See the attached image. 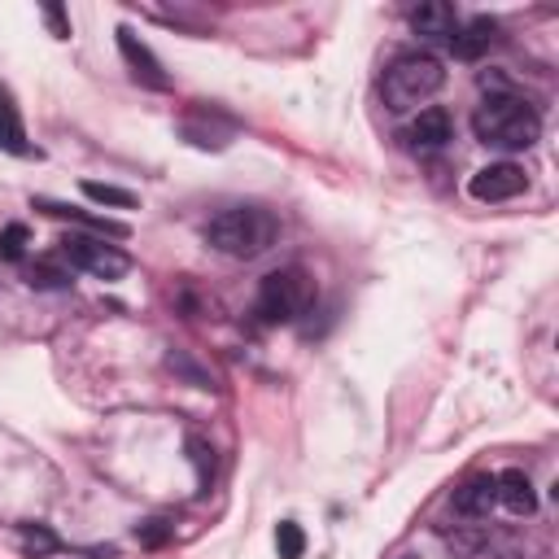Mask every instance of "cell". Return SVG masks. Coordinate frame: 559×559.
Returning <instances> with one entry per match:
<instances>
[{"label": "cell", "instance_id": "obj_20", "mask_svg": "<svg viewBox=\"0 0 559 559\" xmlns=\"http://www.w3.org/2000/svg\"><path fill=\"white\" fill-rule=\"evenodd\" d=\"M31 284H35V288H66V284H70V271L57 266V262H35V266H31Z\"/></svg>", "mask_w": 559, "mask_h": 559}, {"label": "cell", "instance_id": "obj_2", "mask_svg": "<svg viewBox=\"0 0 559 559\" xmlns=\"http://www.w3.org/2000/svg\"><path fill=\"white\" fill-rule=\"evenodd\" d=\"M472 131L489 148H528L542 135V118H537V109L528 100H520L511 92H498V96H485L476 105Z\"/></svg>", "mask_w": 559, "mask_h": 559}, {"label": "cell", "instance_id": "obj_14", "mask_svg": "<svg viewBox=\"0 0 559 559\" xmlns=\"http://www.w3.org/2000/svg\"><path fill=\"white\" fill-rule=\"evenodd\" d=\"M0 148L13 153V157H31L26 127H22V114H17V105H13L9 92H0Z\"/></svg>", "mask_w": 559, "mask_h": 559}, {"label": "cell", "instance_id": "obj_8", "mask_svg": "<svg viewBox=\"0 0 559 559\" xmlns=\"http://www.w3.org/2000/svg\"><path fill=\"white\" fill-rule=\"evenodd\" d=\"M411 31L428 44H450L459 31V13H454V4H441V0L419 4V9H411Z\"/></svg>", "mask_w": 559, "mask_h": 559}, {"label": "cell", "instance_id": "obj_17", "mask_svg": "<svg viewBox=\"0 0 559 559\" xmlns=\"http://www.w3.org/2000/svg\"><path fill=\"white\" fill-rule=\"evenodd\" d=\"M188 454H192V463H197V485H201V493L210 489V476H214V450L201 441V437H188Z\"/></svg>", "mask_w": 559, "mask_h": 559}, {"label": "cell", "instance_id": "obj_6", "mask_svg": "<svg viewBox=\"0 0 559 559\" xmlns=\"http://www.w3.org/2000/svg\"><path fill=\"white\" fill-rule=\"evenodd\" d=\"M118 52H122V61H127V70H131L135 83H144V87H153V92H166V87H170L162 61L148 52V44H144L131 26H118Z\"/></svg>", "mask_w": 559, "mask_h": 559}, {"label": "cell", "instance_id": "obj_9", "mask_svg": "<svg viewBox=\"0 0 559 559\" xmlns=\"http://www.w3.org/2000/svg\"><path fill=\"white\" fill-rule=\"evenodd\" d=\"M454 511L459 515H467V520H485L489 511H493V502H498V476H472V480H463L459 489H454Z\"/></svg>", "mask_w": 559, "mask_h": 559}, {"label": "cell", "instance_id": "obj_19", "mask_svg": "<svg viewBox=\"0 0 559 559\" xmlns=\"http://www.w3.org/2000/svg\"><path fill=\"white\" fill-rule=\"evenodd\" d=\"M17 537H22V546L35 550V555H52V550H57V537H52L44 524H17Z\"/></svg>", "mask_w": 559, "mask_h": 559}, {"label": "cell", "instance_id": "obj_15", "mask_svg": "<svg viewBox=\"0 0 559 559\" xmlns=\"http://www.w3.org/2000/svg\"><path fill=\"white\" fill-rule=\"evenodd\" d=\"M83 197H87V201H96V205H118V210L135 205V197H131L127 188H114V183H96V179H87V183H83Z\"/></svg>", "mask_w": 559, "mask_h": 559}, {"label": "cell", "instance_id": "obj_4", "mask_svg": "<svg viewBox=\"0 0 559 559\" xmlns=\"http://www.w3.org/2000/svg\"><path fill=\"white\" fill-rule=\"evenodd\" d=\"M314 301V280L301 266H280L262 280L258 288V319L262 323H293L297 314H306Z\"/></svg>", "mask_w": 559, "mask_h": 559}, {"label": "cell", "instance_id": "obj_11", "mask_svg": "<svg viewBox=\"0 0 559 559\" xmlns=\"http://www.w3.org/2000/svg\"><path fill=\"white\" fill-rule=\"evenodd\" d=\"M450 131H454V127H450V114L432 105V109H419V118H415L402 135H406V144H411V148L428 153V148H441V144L450 140Z\"/></svg>", "mask_w": 559, "mask_h": 559}, {"label": "cell", "instance_id": "obj_23", "mask_svg": "<svg viewBox=\"0 0 559 559\" xmlns=\"http://www.w3.org/2000/svg\"><path fill=\"white\" fill-rule=\"evenodd\" d=\"M402 559H415V555H402Z\"/></svg>", "mask_w": 559, "mask_h": 559}, {"label": "cell", "instance_id": "obj_13", "mask_svg": "<svg viewBox=\"0 0 559 559\" xmlns=\"http://www.w3.org/2000/svg\"><path fill=\"white\" fill-rule=\"evenodd\" d=\"M498 502H502L511 515H533V507H537L533 480H528L520 467H507V472L498 476Z\"/></svg>", "mask_w": 559, "mask_h": 559}, {"label": "cell", "instance_id": "obj_22", "mask_svg": "<svg viewBox=\"0 0 559 559\" xmlns=\"http://www.w3.org/2000/svg\"><path fill=\"white\" fill-rule=\"evenodd\" d=\"M44 17H48V26H52V35H57V39H66V35H70V22H66V13H61L57 4H52V9H44Z\"/></svg>", "mask_w": 559, "mask_h": 559}, {"label": "cell", "instance_id": "obj_5", "mask_svg": "<svg viewBox=\"0 0 559 559\" xmlns=\"http://www.w3.org/2000/svg\"><path fill=\"white\" fill-rule=\"evenodd\" d=\"M57 253H61V262H70V271H87V275H96V280H122V275L131 271V258H127L122 249L105 245L100 236H79V231H70V236L57 240Z\"/></svg>", "mask_w": 559, "mask_h": 559}, {"label": "cell", "instance_id": "obj_10", "mask_svg": "<svg viewBox=\"0 0 559 559\" xmlns=\"http://www.w3.org/2000/svg\"><path fill=\"white\" fill-rule=\"evenodd\" d=\"M35 210H44V214H52V218H70V223H79V227H92L100 240H105V236H109V240H122V236H127V223H114V218L92 214V210H79V205H61V201L35 197Z\"/></svg>", "mask_w": 559, "mask_h": 559}, {"label": "cell", "instance_id": "obj_1", "mask_svg": "<svg viewBox=\"0 0 559 559\" xmlns=\"http://www.w3.org/2000/svg\"><path fill=\"white\" fill-rule=\"evenodd\" d=\"M280 240V218L262 205H231L205 223V245L227 258H262Z\"/></svg>", "mask_w": 559, "mask_h": 559}, {"label": "cell", "instance_id": "obj_3", "mask_svg": "<svg viewBox=\"0 0 559 559\" xmlns=\"http://www.w3.org/2000/svg\"><path fill=\"white\" fill-rule=\"evenodd\" d=\"M445 83V70L432 52H397L380 79V96L393 114H406V109H419L424 100H432Z\"/></svg>", "mask_w": 559, "mask_h": 559}, {"label": "cell", "instance_id": "obj_21", "mask_svg": "<svg viewBox=\"0 0 559 559\" xmlns=\"http://www.w3.org/2000/svg\"><path fill=\"white\" fill-rule=\"evenodd\" d=\"M135 537H140V546H162V542L170 537V524H166V520H144V524L135 528Z\"/></svg>", "mask_w": 559, "mask_h": 559}, {"label": "cell", "instance_id": "obj_18", "mask_svg": "<svg viewBox=\"0 0 559 559\" xmlns=\"http://www.w3.org/2000/svg\"><path fill=\"white\" fill-rule=\"evenodd\" d=\"M22 253H26V227L22 223L0 227V262H22Z\"/></svg>", "mask_w": 559, "mask_h": 559}, {"label": "cell", "instance_id": "obj_16", "mask_svg": "<svg viewBox=\"0 0 559 559\" xmlns=\"http://www.w3.org/2000/svg\"><path fill=\"white\" fill-rule=\"evenodd\" d=\"M275 546H280V559H301V550H306L301 524H297V520H284V524L275 528Z\"/></svg>", "mask_w": 559, "mask_h": 559}, {"label": "cell", "instance_id": "obj_7", "mask_svg": "<svg viewBox=\"0 0 559 559\" xmlns=\"http://www.w3.org/2000/svg\"><path fill=\"white\" fill-rule=\"evenodd\" d=\"M524 183H528V175H524L515 162H493V166H485V170L472 175L467 192H472L476 201H511V197L524 192Z\"/></svg>", "mask_w": 559, "mask_h": 559}, {"label": "cell", "instance_id": "obj_12", "mask_svg": "<svg viewBox=\"0 0 559 559\" xmlns=\"http://www.w3.org/2000/svg\"><path fill=\"white\" fill-rule=\"evenodd\" d=\"M493 44H498V26H493L489 17H472V22H467V26H459V31H454V39H450V48H454V57H459V61H480Z\"/></svg>", "mask_w": 559, "mask_h": 559}]
</instances>
